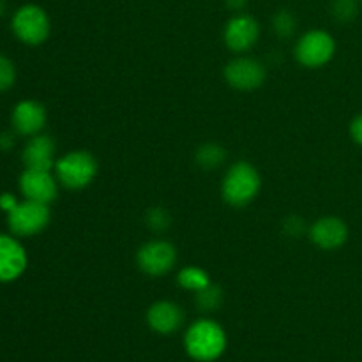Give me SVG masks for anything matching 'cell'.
Masks as SVG:
<instances>
[{
	"instance_id": "obj_9",
	"label": "cell",
	"mask_w": 362,
	"mask_h": 362,
	"mask_svg": "<svg viewBox=\"0 0 362 362\" xmlns=\"http://www.w3.org/2000/svg\"><path fill=\"white\" fill-rule=\"evenodd\" d=\"M260 37V25L250 14L239 13L230 18L223 30V39L228 49L235 53H246L257 45Z\"/></svg>"
},
{
	"instance_id": "obj_17",
	"label": "cell",
	"mask_w": 362,
	"mask_h": 362,
	"mask_svg": "<svg viewBox=\"0 0 362 362\" xmlns=\"http://www.w3.org/2000/svg\"><path fill=\"white\" fill-rule=\"evenodd\" d=\"M177 283L179 286H182L184 290H189V292H200L202 288H205L207 285H211V278H209L207 272L202 267L197 265H187V267L180 269L179 274H177Z\"/></svg>"
},
{
	"instance_id": "obj_28",
	"label": "cell",
	"mask_w": 362,
	"mask_h": 362,
	"mask_svg": "<svg viewBox=\"0 0 362 362\" xmlns=\"http://www.w3.org/2000/svg\"><path fill=\"white\" fill-rule=\"evenodd\" d=\"M4 13H6V2H4V0H0V16H2Z\"/></svg>"
},
{
	"instance_id": "obj_25",
	"label": "cell",
	"mask_w": 362,
	"mask_h": 362,
	"mask_svg": "<svg viewBox=\"0 0 362 362\" xmlns=\"http://www.w3.org/2000/svg\"><path fill=\"white\" fill-rule=\"evenodd\" d=\"M18 204H20V202H18L16 198H14L11 193H4L2 197H0V209H2V211H6V212L13 211V209L16 207Z\"/></svg>"
},
{
	"instance_id": "obj_23",
	"label": "cell",
	"mask_w": 362,
	"mask_h": 362,
	"mask_svg": "<svg viewBox=\"0 0 362 362\" xmlns=\"http://www.w3.org/2000/svg\"><path fill=\"white\" fill-rule=\"evenodd\" d=\"M283 232L288 237L299 239V237H303L304 233L308 232L306 221H304L303 218H299V216H290V218H286L285 223H283Z\"/></svg>"
},
{
	"instance_id": "obj_22",
	"label": "cell",
	"mask_w": 362,
	"mask_h": 362,
	"mask_svg": "<svg viewBox=\"0 0 362 362\" xmlns=\"http://www.w3.org/2000/svg\"><path fill=\"white\" fill-rule=\"evenodd\" d=\"M16 81V67L7 57L0 55V92L9 90Z\"/></svg>"
},
{
	"instance_id": "obj_11",
	"label": "cell",
	"mask_w": 362,
	"mask_h": 362,
	"mask_svg": "<svg viewBox=\"0 0 362 362\" xmlns=\"http://www.w3.org/2000/svg\"><path fill=\"white\" fill-rule=\"evenodd\" d=\"M310 239L324 251L339 250L349 239V226L341 218L325 216L317 219L310 228Z\"/></svg>"
},
{
	"instance_id": "obj_8",
	"label": "cell",
	"mask_w": 362,
	"mask_h": 362,
	"mask_svg": "<svg viewBox=\"0 0 362 362\" xmlns=\"http://www.w3.org/2000/svg\"><path fill=\"white\" fill-rule=\"evenodd\" d=\"M267 76L265 66L253 57H235L225 67V80L235 90L250 92L262 87Z\"/></svg>"
},
{
	"instance_id": "obj_4",
	"label": "cell",
	"mask_w": 362,
	"mask_h": 362,
	"mask_svg": "<svg viewBox=\"0 0 362 362\" xmlns=\"http://www.w3.org/2000/svg\"><path fill=\"white\" fill-rule=\"evenodd\" d=\"M11 27H13L14 35L21 42L28 46H37L48 39L52 25H49V18L42 7L35 6V4H27L14 13Z\"/></svg>"
},
{
	"instance_id": "obj_10",
	"label": "cell",
	"mask_w": 362,
	"mask_h": 362,
	"mask_svg": "<svg viewBox=\"0 0 362 362\" xmlns=\"http://www.w3.org/2000/svg\"><path fill=\"white\" fill-rule=\"evenodd\" d=\"M20 191L25 200L49 205L59 193V180L48 170L25 168V172L20 175Z\"/></svg>"
},
{
	"instance_id": "obj_19",
	"label": "cell",
	"mask_w": 362,
	"mask_h": 362,
	"mask_svg": "<svg viewBox=\"0 0 362 362\" xmlns=\"http://www.w3.org/2000/svg\"><path fill=\"white\" fill-rule=\"evenodd\" d=\"M272 30L279 39H290L297 30V20L290 11L281 9L272 16Z\"/></svg>"
},
{
	"instance_id": "obj_27",
	"label": "cell",
	"mask_w": 362,
	"mask_h": 362,
	"mask_svg": "<svg viewBox=\"0 0 362 362\" xmlns=\"http://www.w3.org/2000/svg\"><path fill=\"white\" fill-rule=\"evenodd\" d=\"M225 4H226V7H228V9L240 13V11H243L244 7H246L247 0H225Z\"/></svg>"
},
{
	"instance_id": "obj_24",
	"label": "cell",
	"mask_w": 362,
	"mask_h": 362,
	"mask_svg": "<svg viewBox=\"0 0 362 362\" xmlns=\"http://www.w3.org/2000/svg\"><path fill=\"white\" fill-rule=\"evenodd\" d=\"M350 136H352V140L356 141L357 145L362 147V113H359V115L352 120V124H350Z\"/></svg>"
},
{
	"instance_id": "obj_12",
	"label": "cell",
	"mask_w": 362,
	"mask_h": 362,
	"mask_svg": "<svg viewBox=\"0 0 362 362\" xmlns=\"http://www.w3.org/2000/svg\"><path fill=\"white\" fill-rule=\"evenodd\" d=\"M27 269V253L20 240L0 233V283H11Z\"/></svg>"
},
{
	"instance_id": "obj_29",
	"label": "cell",
	"mask_w": 362,
	"mask_h": 362,
	"mask_svg": "<svg viewBox=\"0 0 362 362\" xmlns=\"http://www.w3.org/2000/svg\"><path fill=\"white\" fill-rule=\"evenodd\" d=\"M361 2H362V0H361Z\"/></svg>"
},
{
	"instance_id": "obj_2",
	"label": "cell",
	"mask_w": 362,
	"mask_h": 362,
	"mask_svg": "<svg viewBox=\"0 0 362 362\" xmlns=\"http://www.w3.org/2000/svg\"><path fill=\"white\" fill-rule=\"evenodd\" d=\"M262 187V179L258 170L251 163L239 161L228 168L223 177L221 194L228 205L243 209L257 198Z\"/></svg>"
},
{
	"instance_id": "obj_26",
	"label": "cell",
	"mask_w": 362,
	"mask_h": 362,
	"mask_svg": "<svg viewBox=\"0 0 362 362\" xmlns=\"http://www.w3.org/2000/svg\"><path fill=\"white\" fill-rule=\"evenodd\" d=\"M13 147H14L13 134H9V133L0 134V148H2V151H9V148H13Z\"/></svg>"
},
{
	"instance_id": "obj_16",
	"label": "cell",
	"mask_w": 362,
	"mask_h": 362,
	"mask_svg": "<svg viewBox=\"0 0 362 362\" xmlns=\"http://www.w3.org/2000/svg\"><path fill=\"white\" fill-rule=\"evenodd\" d=\"M194 159H197V165L202 170H216L226 161V151L219 144L207 141V144H202L197 148Z\"/></svg>"
},
{
	"instance_id": "obj_7",
	"label": "cell",
	"mask_w": 362,
	"mask_h": 362,
	"mask_svg": "<svg viewBox=\"0 0 362 362\" xmlns=\"http://www.w3.org/2000/svg\"><path fill=\"white\" fill-rule=\"evenodd\" d=\"M177 264V250L172 243L154 239L145 243L136 253V265L144 274L161 278L168 274Z\"/></svg>"
},
{
	"instance_id": "obj_18",
	"label": "cell",
	"mask_w": 362,
	"mask_h": 362,
	"mask_svg": "<svg viewBox=\"0 0 362 362\" xmlns=\"http://www.w3.org/2000/svg\"><path fill=\"white\" fill-rule=\"evenodd\" d=\"M223 299H225L223 290L218 285H212V283L202 288L200 292L194 293V303H197L198 310L204 311V313H212V311L219 310Z\"/></svg>"
},
{
	"instance_id": "obj_15",
	"label": "cell",
	"mask_w": 362,
	"mask_h": 362,
	"mask_svg": "<svg viewBox=\"0 0 362 362\" xmlns=\"http://www.w3.org/2000/svg\"><path fill=\"white\" fill-rule=\"evenodd\" d=\"M23 159L25 168L32 170H48L55 168V141L48 136V134H35L30 136L23 148Z\"/></svg>"
},
{
	"instance_id": "obj_6",
	"label": "cell",
	"mask_w": 362,
	"mask_h": 362,
	"mask_svg": "<svg viewBox=\"0 0 362 362\" xmlns=\"http://www.w3.org/2000/svg\"><path fill=\"white\" fill-rule=\"evenodd\" d=\"M336 53V42L329 32L310 30L297 41L296 59L300 66L317 69L324 67L332 60Z\"/></svg>"
},
{
	"instance_id": "obj_5",
	"label": "cell",
	"mask_w": 362,
	"mask_h": 362,
	"mask_svg": "<svg viewBox=\"0 0 362 362\" xmlns=\"http://www.w3.org/2000/svg\"><path fill=\"white\" fill-rule=\"evenodd\" d=\"M49 207L46 204L34 200H25L18 204L11 212H7V223L13 235L32 237L41 233L48 226Z\"/></svg>"
},
{
	"instance_id": "obj_3",
	"label": "cell",
	"mask_w": 362,
	"mask_h": 362,
	"mask_svg": "<svg viewBox=\"0 0 362 362\" xmlns=\"http://www.w3.org/2000/svg\"><path fill=\"white\" fill-rule=\"evenodd\" d=\"M57 180L67 189H83L98 175V161L87 151L67 152L55 163Z\"/></svg>"
},
{
	"instance_id": "obj_21",
	"label": "cell",
	"mask_w": 362,
	"mask_h": 362,
	"mask_svg": "<svg viewBox=\"0 0 362 362\" xmlns=\"http://www.w3.org/2000/svg\"><path fill=\"white\" fill-rule=\"evenodd\" d=\"M331 13L341 23H350L359 14V0H332Z\"/></svg>"
},
{
	"instance_id": "obj_14",
	"label": "cell",
	"mask_w": 362,
	"mask_h": 362,
	"mask_svg": "<svg viewBox=\"0 0 362 362\" xmlns=\"http://www.w3.org/2000/svg\"><path fill=\"white\" fill-rule=\"evenodd\" d=\"M11 122H13L14 131L21 136H35L41 133L46 124L45 106L32 99L18 103L13 110Z\"/></svg>"
},
{
	"instance_id": "obj_20",
	"label": "cell",
	"mask_w": 362,
	"mask_h": 362,
	"mask_svg": "<svg viewBox=\"0 0 362 362\" xmlns=\"http://www.w3.org/2000/svg\"><path fill=\"white\" fill-rule=\"evenodd\" d=\"M145 225L151 232L154 233H163L170 228L172 225V216L166 211L165 207L158 205V207H152L147 211V216H145Z\"/></svg>"
},
{
	"instance_id": "obj_13",
	"label": "cell",
	"mask_w": 362,
	"mask_h": 362,
	"mask_svg": "<svg viewBox=\"0 0 362 362\" xmlns=\"http://www.w3.org/2000/svg\"><path fill=\"white\" fill-rule=\"evenodd\" d=\"M147 324L158 334H173L184 324L182 308L177 303H172V300H158V303L148 308Z\"/></svg>"
},
{
	"instance_id": "obj_1",
	"label": "cell",
	"mask_w": 362,
	"mask_h": 362,
	"mask_svg": "<svg viewBox=\"0 0 362 362\" xmlns=\"http://www.w3.org/2000/svg\"><path fill=\"white\" fill-rule=\"evenodd\" d=\"M184 346L191 359L198 362L218 361L226 350V332L218 322L202 318L186 331Z\"/></svg>"
}]
</instances>
